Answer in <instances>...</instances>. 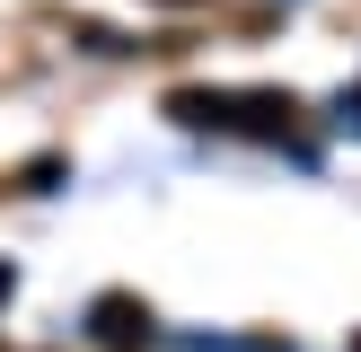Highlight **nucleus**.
Segmentation results:
<instances>
[{"label": "nucleus", "mask_w": 361, "mask_h": 352, "mask_svg": "<svg viewBox=\"0 0 361 352\" xmlns=\"http://www.w3.org/2000/svg\"><path fill=\"white\" fill-rule=\"evenodd\" d=\"M9 291H18V273H9V264H0V299H9Z\"/></svg>", "instance_id": "4"}, {"label": "nucleus", "mask_w": 361, "mask_h": 352, "mask_svg": "<svg viewBox=\"0 0 361 352\" xmlns=\"http://www.w3.org/2000/svg\"><path fill=\"white\" fill-rule=\"evenodd\" d=\"M176 123L194 132H247V141H282L300 123V97L291 88H176L168 97Z\"/></svg>", "instance_id": "1"}, {"label": "nucleus", "mask_w": 361, "mask_h": 352, "mask_svg": "<svg viewBox=\"0 0 361 352\" xmlns=\"http://www.w3.org/2000/svg\"><path fill=\"white\" fill-rule=\"evenodd\" d=\"M353 352H361V334H353Z\"/></svg>", "instance_id": "5"}, {"label": "nucleus", "mask_w": 361, "mask_h": 352, "mask_svg": "<svg viewBox=\"0 0 361 352\" xmlns=\"http://www.w3.org/2000/svg\"><path fill=\"white\" fill-rule=\"evenodd\" d=\"M88 344H106V352H133V344H150V308H141L133 291H106V299H88Z\"/></svg>", "instance_id": "2"}, {"label": "nucleus", "mask_w": 361, "mask_h": 352, "mask_svg": "<svg viewBox=\"0 0 361 352\" xmlns=\"http://www.w3.org/2000/svg\"><path fill=\"white\" fill-rule=\"evenodd\" d=\"M335 123H344V132H361V88H344V97H335Z\"/></svg>", "instance_id": "3"}]
</instances>
